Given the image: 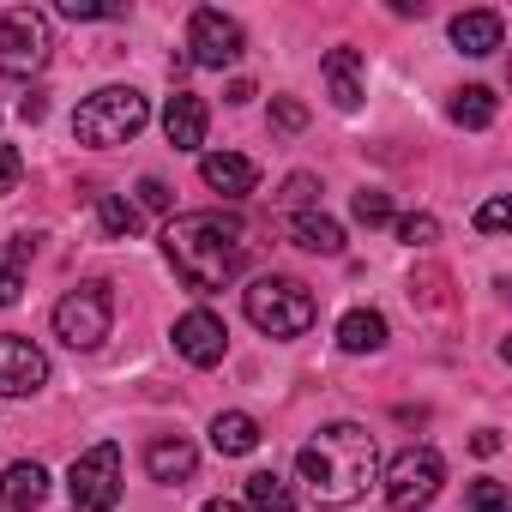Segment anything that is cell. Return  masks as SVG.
<instances>
[{
  "mask_svg": "<svg viewBox=\"0 0 512 512\" xmlns=\"http://www.w3.org/2000/svg\"><path fill=\"white\" fill-rule=\"evenodd\" d=\"M19 175H25V157H19V145H0V199H7V193L19 187Z\"/></svg>",
  "mask_w": 512,
  "mask_h": 512,
  "instance_id": "f546056e",
  "label": "cell"
},
{
  "mask_svg": "<svg viewBox=\"0 0 512 512\" xmlns=\"http://www.w3.org/2000/svg\"><path fill=\"white\" fill-rule=\"evenodd\" d=\"M115 326V296L109 284H79L55 302V338L73 344V350H97Z\"/></svg>",
  "mask_w": 512,
  "mask_h": 512,
  "instance_id": "5b68a950",
  "label": "cell"
},
{
  "mask_svg": "<svg viewBox=\"0 0 512 512\" xmlns=\"http://www.w3.org/2000/svg\"><path fill=\"white\" fill-rule=\"evenodd\" d=\"M494 109H500V103H494L488 85H464V91H452V121L470 127V133H482V127L494 121Z\"/></svg>",
  "mask_w": 512,
  "mask_h": 512,
  "instance_id": "603a6c76",
  "label": "cell"
},
{
  "mask_svg": "<svg viewBox=\"0 0 512 512\" xmlns=\"http://www.w3.org/2000/svg\"><path fill=\"white\" fill-rule=\"evenodd\" d=\"M0 500H7V512H37L49 500V470L43 464H13L0 476Z\"/></svg>",
  "mask_w": 512,
  "mask_h": 512,
  "instance_id": "e0dca14e",
  "label": "cell"
},
{
  "mask_svg": "<svg viewBox=\"0 0 512 512\" xmlns=\"http://www.w3.org/2000/svg\"><path fill=\"white\" fill-rule=\"evenodd\" d=\"M470 512H512V494H506V482H494V476H482V482H470V500H464Z\"/></svg>",
  "mask_w": 512,
  "mask_h": 512,
  "instance_id": "484cf974",
  "label": "cell"
},
{
  "mask_svg": "<svg viewBox=\"0 0 512 512\" xmlns=\"http://www.w3.org/2000/svg\"><path fill=\"white\" fill-rule=\"evenodd\" d=\"M272 127H278V133H302V127H308V109H302L296 97H278V103H272Z\"/></svg>",
  "mask_w": 512,
  "mask_h": 512,
  "instance_id": "f1b7e54d",
  "label": "cell"
},
{
  "mask_svg": "<svg viewBox=\"0 0 512 512\" xmlns=\"http://www.w3.org/2000/svg\"><path fill=\"white\" fill-rule=\"evenodd\" d=\"M139 205H145V211H169V187H163L157 175H145V181H139Z\"/></svg>",
  "mask_w": 512,
  "mask_h": 512,
  "instance_id": "d6a6232c",
  "label": "cell"
},
{
  "mask_svg": "<svg viewBox=\"0 0 512 512\" xmlns=\"http://www.w3.org/2000/svg\"><path fill=\"white\" fill-rule=\"evenodd\" d=\"M338 350H344V356H374V350H386V314L350 308V314L338 320Z\"/></svg>",
  "mask_w": 512,
  "mask_h": 512,
  "instance_id": "2e32d148",
  "label": "cell"
},
{
  "mask_svg": "<svg viewBox=\"0 0 512 512\" xmlns=\"http://www.w3.org/2000/svg\"><path fill=\"white\" fill-rule=\"evenodd\" d=\"M290 241L308 247V253H344V229L326 211H296L290 217Z\"/></svg>",
  "mask_w": 512,
  "mask_h": 512,
  "instance_id": "ffe728a7",
  "label": "cell"
},
{
  "mask_svg": "<svg viewBox=\"0 0 512 512\" xmlns=\"http://www.w3.org/2000/svg\"><path fill=\"white\" fill-rule=\"evenodd\" d=\"M296 470H302V482L320 506H350V500L368 494V482L380 470V446L362 422H326L296 452Z\"/></svg>",
  "mask_w": 512,
  "mask_h": 512,
  "instance_id": "7a4b0ae2",
  "label": "cell"
},
{
  "mask_svg": "<svg viewBox=\"0 0 512 512\" xmlns=\"http://www.w3.org/2000/svg\"><path fill=\"white\" fill-rule=\"evenodd\" d=\"M163 253L175 278L193 290V296H211L223 290L241 260H247V223L229 217V211H187V217H169L163 229Z\"/></svg>",
  "mask_w": 512,
  "mask_h": 512,
  "instance_id": "6da1fadb",
  "label": "cell"
},
{
  "mask_svg": "<svg viewBox=\"0 0 512 512\" xmlns=\"http://www.w3.org/2000/svg\"><path fill=\"white\" fill-rule=\"evenodd\" d=\"M241 49H247V37H241V25L229 13L199 7L187 19V67H235Z\"/></svg>",
  "mask_w": 512,
  "mask_h": 512,
  "instance_id": "9c48e42d",
  "label": "cell"
},
{
  "mask_svg": "<svg viewBox=\"0 0 512 512\" xmlns=\"http://www.w3.org/2000/svg\"><path fill=\"white\" fill-rule=\"evenodd\" d=\"M199 181L211 193H223V199H241V193L260 187V169L247 157H235V151H211V157H199Z\"/></svg>",
  "mask_w": 512,
  "mask_h": 512,
  "instance_id": "4fadbf2b",
  "label": "cell"
},
{
  "mask_svg": "<svg viewBox=\"0 0 512 512\" xmlns=\"http://www.w3.org/2000/svg\"><path fill=\"white\" fill-rule=\"evenodd\" d=\"M211 446H217L223 458H247L253 446H260V422H253L247 410H223V416L211 422Z\"/></svg>",
  "mask_w": 512,
  "mask_h": 512,
  "instance_id": "d6986e66",
  "label": "cell"
},
{
  "mask_svg": "<svg viewBox=\"0 0 512 512\" xmlns=\"http://www.w3.org/2000/svg\"><path fill=\"white\" fill-rule=\"evenodd\" d=\"M145 121H151V103H145L133 85H103L97 97L79 103V115H73V139L109 151V145H127Z\"/></svg>",
  "mask_w": 512,
  "mask_h": 512,
  "instance_id": "3957f363",
  "label": "cell"
},
{
  "mask_svg": "<svg viewBox=\"0 0 512 512\" xmlns=\"http://www.w3.org/2000/svg\"><path fill=\"white\" fill-rule=\"evenodd\" d=\"M19 115H25V121H43V115H49V103H43V91H31V97H19Z\"/></svg>",
  "mask_w": 512,
  "mask_h": 512,
  "instance_id": "836d02e7",
  "label": "cell"
},
{
  "mask_svg": "<svg viewBox=\"0 0 512 512\" xmlns=\"http://www.w3.org/2000/svg\"><path fill=\"white\" fill-rule=\"evenodd\" d=\"M241 308H247V320L260 326L266 338H302L320 320V302H314V290L302 278H260L241 296Z\"/></svg>",
  "mask_w": 512,
  "mask_h": 512,
  "instance_id": "277c9868",
  "label": "cell"
},
{
  "mask_svg": "<svg viewBox=\"0 0 512 512\" xmlns=\"http://www.w3.org/2000/svg\"><path fill=\"white\" fill-rule=\"evenodd\" d=\"M446 482V458L434 446H404L392 464H386V506L392 512H422Z\"/></svg>",
  "mask_w": 512,
  "mask_h": 512,
  "instance_id": "52a82bcc",
  "label": "cell"
},
{
  "mask_svg": "<svg viewBox=\"0 0 512 512\" xmlns=\"http://www.w3.org/2000/svg\"><path fill=\"white\" fill-rule=\"evenodd\" d=\"M247 512H296V494L278 470H253L247 476Z\"/></svg>",
  "mask_w": 512,
  "mask_h": 512,
  "instance_id": "7402d4cb",
  "label": "cell"
},
{
  "mask_svg": "<svg viewBox=\"0 0 512 512\" xmlns=\"http://www.w3.org/2000/svg\"><path fill=\"white\" fill-rule=\"evenodd\" d=\"M175 350H181L193 368H217V362H223V350H229V332H223V320H217V314L193 308V314H181V320H175Z\"/></svg>",
  "mask_w": 512,
  "mask_h": 512,
  "instance_id": "8fae6325",
  "label": "cell"
},
{
  "mask_svg": "<svg viewBox=\"0 0 512 512\" xmlns=\"http://www.w3.org/2000/svg\"><path fill=\"white\" fill-rule=\"evenodd\" d=\"M398 241L404 247H434L440 241V223L428 211H410V217H398Z\"/></svg>",
  "mask_w": 512,
  "mask_h": 512,
  "instance_id": "4316f807",
  "label": "cell"
},
{
  "mask_svg": "<svg viewBox=\"0 0 512 512\" xmlns=\"http://www.w3.org/2000/svg\"><path fill=\"white\" fill-rule=\"evenodd\" d=\"M61 19L85 25V19H121V7H109V0H61Z\"/></svg>",
  "mask_w": 512,
  "mask_h": 512,
  "instance_id": "83f0119b",
  "label": "cell"
},
{
  "mask_svg": "<svg viewBox=\"0 0 512 512\" xmlns=\"http://www.w3.org/2000/svg\"><path fill=\"white\" fill-rule=\"evenodd\" d=\"M97 217H103V235H115V241L139 229V205L121 193H97Z\"/></svg>",
  "mask_w": 512,
  "mask_h": 512,
  "instance_id": "cb8c5ba5",
  "label": "cell"
},
{
  "mask_svg": "<svg viewBox=\"0 0 512 512\" xmlns=\"http://www.w3.org/2000/svg\"><path fill=\"white\" fill-rule=\"evenodd\" d=\"M350 211H356V223H368V229H380V223H392V199H386L380 187H362V193L350 199Z\"/></svg>",
  "mask_w": 512,
  "mask_h": 512,
  "instance_id": "d4e9b609",
  "label": "cell"
},
{
  "mask_svg": "<svg viewBox=\"0 0 512 512\" xmlns=\"http://www.w3.org/2000/svg\"><path fill=\"white\" fill-rule=\"evenodd\" d=\"M506 223H512V205H506V199H488V205L476 211V229H482V235H500Z\"/></svg>",
  "mask_w": 512,
  "mask_h": 512,
  "instance_id": "1f68e13d",
  "label": "cell"
},
{
  "mask_svg": "<svg viewBox=\"0 0 512 512\" xmlns=\"http://www.w3.org/2000/svg\"><path fill=\"white\" fill-rule=\"evenodd\" d=\"M205 127H211V109H205L193 91H175V97L163 103V133H169L175 151H199V145H205Z\"/></svg>",
  "mask_w": 512,
  "mask_h": 512,
  "instance_id": "7c38bea8",
  "label": "cell"
},
{
  "mask_svg": "<svg viewBox=\"0 0 512 512\" xmlns=\"http://www.w3.org/2000/svg\"><path fill=\"white\" fill-rule=\"evenodd\" d=\"M205 512H247L241 500H205Z\"/></svg>",
  "mask_w": 512,
  "mask_h": 512,
  "instance_id": "d590c367",
  "label": "cell"
},
{
  "mask_svg": "<svg viewBox=\"0 0 512 512\" xmlns=\"http://www.w3.org/2000/svg\"><path fill=\"white\" fill-rule=\"evenodd\" d=\"M37 253V235H13L0 247V308H13L19 290H25V260Z\"/></svg>",
  "mask_w": 512,
  "mask_h": 512,
  "instance_id": "44dd1931",
  "label": "cell"
},
{
  "mask_svg": "<svg viewBox=\"0 0 512 512\" xmlns=\"http://www.w3.org/2000/svg\"><path fill=\"white\" fill-rule=\"evenodd\" d=\"M145 470H151V482H163V488H181V482L199 470V452H193L181 434H175V440L163 434V440H151V446H145Z\"/></svg>",
  "mask_w": 512,
  "mask_h": 512,
  "instance_id": "9a60e30c",
  "label": "cell"
},
{
  "mask_svg": "<svg viewBox=\"0 0 512 512\" xmlns=\"http://www.w3.org/2000/svg\"><path fill=\"white\" fill-rule=\"evenodd\" d=\"M500 37H506V19H500V13H458V19H452L458 55H494Z\"/></svg>",
  "mask_w": 512,
  "mask_h": 512,
  "instance_id": "ac0fdd59",
  "label": "cell"
},
{
  "mask_svg": "<svg viewBox=\"0 0 512 512\" xmlns=\"http://www.w3.org/2000/svg\"><path fill=\"white\" fill-rule=\"evenodd\" d=\"M470 452H476V458H494V452H500V434H494V428H482V434L470 440Z\"/></svg>",
  "mask_w": 512,
  "mask_h": 512,
  "instance_id": "e575fe53",
  "label": "cell"
},
{
  "mask_svg": "<svg viewBox=\"0 0 512 512\" xmlns=\"http://www.w3.org/2000/svg\"><path fill=\"white\" fill-rule=\"evenodd\" d=\"M314 193H320V181H314V175H290V187H284V205H296V211H314Z\"/></svg>",
  "mask_w": 512,
  "mask_h": 512,
  "instance_id": "4dcf8cb0",
  "label": "cell"
},
{
  "mask_svg": "<svg viewBox=\"0 0 512 512\" xmlns=\"http://www.w3.org/2000/svg\"><path fill=\"white\" fill-rule=\"evenodd\" d=\"M67 494L79 512H115L121 506V446L97 440L91 452H79L67 470Z\"/></svg>",
  "mask_w": 512,
  "mask_h": 512,
  "instance_id": "8992f818",
  "label": "cell"
},
{
  "mask_svg": "<svg viewBox=\"0 0 512 512\" xmlns=\"http://www.w3.org/2000/svg\"><path fill=\"white\" fill-rule=\"evenodd\" d=\"M43 67H49V19L37 7L0 13V73H7V79H31Z\"/></svg>",
  "mask_w": 512,
  "mask_h": 512,
  "instance_id": "ba28073f",
  "label": "cell"
},
{
  "mask_svg": "<svg viewBox=\"0 0 512 512\" xmlns=\"http://www.w3.org/2000/svg\"><path fill=\"white\" fill-rule=\"evenodd\" d=\"M43 380H49V356L31 338H19V332L0 338V398H31V392H43Z\"/></svg>",
  "mask_w": 512,
  "mask_h": 512,
  "instance_id": "30bf717a",
  "label": "cell"
},
{
  "mask_svg": "<svg viewBox=\"0 0 512 512\" xmlns=\"http://www.w3.org/2000/svg\"><path fill=\"white\" fill-rule=\"evenodd\" d=\"M320 73H326L332 103H338L344 115H356V109H362V55H356V49H326Z\"/></svg>",
  "mask_w": 512,
  "mask_h": 512,
  "instance_id": "5bb4252c",
  "label": "cell"
}]
</instances>
